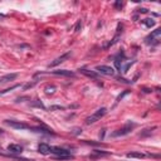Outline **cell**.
<instances>
[{"label": "cell", "mask_w": 161, "mask_h": 161, "mask_svg": "<svg viewBox=\"0 0 161 161\" xmlns=\"http://www.w3.org/2000/svg\"><path fill=\"white\" fill-rule=\"evenodd\" d=\"M146 155L142 153V152H130L127 153V157L128 158H143Z\"/></svg>", "instance_id": "12"}, {"label": "cell", "mask_w": 161, "mask_h": 161, "mask_svg": "<svg viewBox=\"0 0 161 161\" xmlns=\"http://www.w3.org/2000/svg\"><path fill=\"white\" fill-rule=\"evenodd\" d=\"M38 151L43 155H49L50 153V146L48 143H40L38 146Z\"/></svg>", "instance_id": "11"}, {"label": "cell", "mask_w": 161, "mask_h": 161, "mask_svg": "<svg viewBox=\"0 0 161 161\" xmlns=\"http://www.w3.org/2000/svg\"><path fill=\"white\" fill-rule=\"evenodd\" d=\"M140 13H147V9H140Z\"/></svg>", "instance_id": "17"}, {"label": "cell", "mask_w": 161, "mask_h": 161, "mask_svg": "<svg viewBox=\"0 0 161 161\" xmlns=\"http://www.w3.org/2000/svg\"><path fill=\"white\" fill-rule=\"evenodd\" d=\"M133 127H135V123H127V125L123 126L122 128H119V130H117L116 132H113L112 136H113V137H117V136H125V135L130 133L131 130H132Z\"/></svg>", "instance_id": "5"}, {"label": "cell", "mask_w": 161, "mask_h": 161, "mask_svg": "<svg viewBox=\"0 0 161 161\" xmlns=\"http://www.w3.org/2000/svg\"><path fill=\"white\" fill-rule=\"evenodd\" d=\"M11 157L16 161H36V160H29V158H24V157H15V156H11Z\"/></svg>", "instance_id": "15"}, {"label": "cell", "mask_w": 161, "mask_h": 161, "mask_svg": "<svg viewBox=\"0 0 161 161\" xmlns=\"http://www.w3.org/2000/svg\"><path fill=\"white\" fill-rule=\"evenodd\" d=\"M160 36H161V29H155L153 31H151V34H148L145 38V43L151 44V45H156L160 42Z\"/></svg>", "instance_id": "2"}, {"label": "cell", "mask_w": 161, "mask_h": 161, "mask_svg": "<svg viewBox=\"0 0 161 161\" xmlns=\"http://www.w3.org/2000/svg\"><path fill=\"white\" fill-rule=\"evenodd\" d=\"M50 153L55 155V158L57 160L74 158V156L70 153V151H68L67 148H63V147H53V146H50Z\"/></svg>", "instance_id": "1"}, {"label": "cell", "mask_w": 161, "mask_h": 161, "mask_svg": "<svg viewBox=\"0 0 161 161\" xmlns=\"http://www.w3.org/2000/svg\"><path fill=\"white\" fill-rule=\"evenodd\" d=\"M5 125H8L13 128H16V130H29L30 128V126H28L26 123L20 122V121H14V119H6Z\"/></svg>", "instance_id": "4"}, {"label": "cell", "mask_w": 161, "mask_h": 161, "mask_svg": "<svg viewBox=\"0 0 161 161\" xmlns=\"http://www.w3.org/2000/svg\"><path fill=\"white\" fill-rule=\"evenodd\" d=\"M8 151H9L10 153H21L23 146L18 145V143H10V145L8 146Z\"/></svg>", "instance_id": "8"}, {"label": "cell", "mask_w": 161, "mask_h": 161, "mask_svg": "<svg viewBox=\"0 0 161 161\" xmlns=\"http://www.w3.org/2000/svg\"><path fill=\"white\" fill-rule=\"evenodd\" d=\"M79 72H80V73H83V74H86L87 77H92V78H96V77H97V73H96V72H93V70H88V69H79Z\"/></svg>", "instance_id": "13"}, {"label": "cell", "mask_w": 161, "mask_h": 161, "mask_svg": "<svg viewBox=\"0 0 161 161\" xmlns=\"http://www.w3.org/2000/svg\"><path fill=\"white\" fill-rule=\"evenodd\" d=\"M106 112H107V109H106L104 107H102V108L97 109L93 114H91L89 117H87V118H86V125H92V123L97 122L98 119H101V118L106 114Z\"/></svg>", "instance_id": "3"}, {"label": "cell", "mask_w": 161, "mask_h": 161, "mask_svg": "<svg viewBox=\"0 0 161 161\" xmlns=\"http://www.w3.org/2000/svg\"><path fill=\"white\" fill-rule=\"evenodd\" d=\"M142 24H143L145 26H147V28H151V26L155 25V20H153V19H143V20H142Z\"/></svg>", "instance_id": "14"}, {"label": "cell", "mask_w": 161, "mask_h": 161, "mask_svg": "<svg viewBox=\"0 0 161 161\" xmlns=\"http://www.w3.org/2000/svg\"><path fill=\"white\" fill-rule=\"evenodd\" d=\"M70 57V52H68V53H64V54H62L60 57H58L57 59H54L52 63H50V67H55V65H58V64H60V63H63L64 60H67L68 58Z\"/></svg>", "instance_id": "7"}, {"label": "cell", "mask_w": 161, "mask_h": 161, "mask_svg": "<svg viewBox=\"0 0 161 161\" xmlns=\"http://www.w3.org/2000/svg\"><path fill=\"white\" fill-rule=\"evenodd\" d=\"M53 74L55 75H64V77H74V73L67 69H59V70H52Z\"/></svg>", "instance_id": "9"}, {"label": "cell", "mask_w": 161, "mask_h": 161, "mask_svg": "<svg viewBox=\"0 0 161 161\" xmlns=\"http://www.w3.org/2000/svg\"><path fill=\"white\" fill-rule=\"evenodd\" d=\"M96 70L101 74H104V75H113L114 74V69L109 65H98V67H96Z\"/></svg>", "instance_id": "6"}, {"label": "cell", "mask_w": 161, "mask_h": 161, "mask_svg": "<svg viewBox=\"0 0 161 161\" xmlns=\"http://www.w3.org/2000/svg\"><path fill=\"white\" fill-rule=\"evenodd\" d=\"M16 87H19V86H18V84H16V86H13V87H10V88H8V89H4V91H1L0 93H1V94H3V93H6V92H9V91H11V89H14V88H16Z\"/></svg>", "instance_id": "16"}, {"label": "cell", "mask_w": 161, "mask_h": 161, "mask_svg": "<svg viewBox=\"0 0 161 161\" xmlns=\"http://www.w3.org/2000/svg\"><path fill=\"white\" fill-rule=\"evenodd\" d=\"M18 77L16 73H10V74H5L3 77H0V84L3 83H6V82H10V80H14L15 78Z\"/></svg>", "instance_id": "10"}, {"label": "cell", "mask_w": 161, "mask_h": 161, "mask_svg": "<svg viewBox=\"0 0 161 161\" xmlns=\"http://www.w3.org/2000/svg\"><path fill=\"white\" fill-rule=\"evenodd\" d=\"M3 133H4V131H3V130H0V135H3Z\"/></svg>", "instance_id": "18"}]
</instances>
